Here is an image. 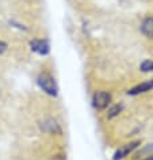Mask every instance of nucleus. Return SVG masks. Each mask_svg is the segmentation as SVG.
Listing matches in <instances>:
<instances>
[{"mask_svg": "<svg viewBox=\"0 0 153 160\" xmlns=\"http://www.w3.org/2000/svg\"><path fill=\"white\" fill-rule=\"evenodd\" d=\"M37 84L45 94L50 95V97H57V91H58L57 84H56V80L49 73L39 75L37 78Z\"/></svg>", "mask_w": 153, "mask_h": 160, "instance_id": "1", "label": "nucleus"}, {"mask_svg": "<svg viewBox=\"0 0 153 160\" xmlns=\"http://www.w3.org/2000/svg\"><path fill=\"white\" fill-rule=\"evenodd\" d=\"M30 48L33 52L41 56H47L50 52V45L46 39H33L30 42Z\"/></svg>", "mask_w": 153, "mask_h": 160, "instance_id": "3", "label": "nucleus"}, {"mask_svg": "<svg viewBox=\"0 0 153 160\" xmlns=\"http://www.w3.org/2000/svg\"><path fill=\"white\" fill-rule=\"evenodd\" d=\"M121 111H122V105H114V106H111L110 109H108L107 111V118H114L116 117Z\"/></svg>", "mask_w": 153, "mask_h": 160, "instance_id": "8", "label": "nucleus"}, {"mask_svg": "<svg viewBox=\"0 0 153 160\" xmlns=\"http://www.w3.org/2000/svg\"><path fill=\"white\" fill-rule=\"evenodd\" d=\"M140 69L142 72H153V60H145L141 62Z\"/></svg>", "mask_w": 153, "mask_h": 160, "instance_id": "9", "label": "nucleus"}, {"mask_svg": "<svg viewBox=\"0 0 153 160\" xmlns=\"http://www.w3.org/2000/svg\"><path fill=\"white\" fill-rule=\"evenodd\" d=\"M142 160H153V155H151V156H148L146 159H142Z\"/></svg>", "mask_w": 153, "mask_h": 160, "instance_id": "11", "label": "nucleus"}, {"mask_svg": "<svg viewBox=\"0 0 153 160\" xmlns=\"http://www.w3.org/2000/svg\"><path fill=\"white\" fill-rule=\"evenodd\" d=\"M7 50V43L4 41H0V54H3Z\"/></svg>", "mask_w": 153, "mask_h": 160, "instance_id": "10", "label": "nucleus"}, {"mask_svg": "<svg viewBox=\"0 0 153 160\" xmlns=\"http://www.w3.org/2000/svg\"><path fill=\"white\" fill-rule=\"evenodd\" d=\"M152 90H153V79L141 83V84H137L136 87H133L131 90H129L127 94L129 95H140V94L148 92V91H152Z\"/></svg>", "mask_w": 153, "mask_h": 160, "instance_id": "6", "label": "nucleus"}, {"mask_svg": "<svg viewBox=\"0 0 153 160\" xmlns=\"http://www.w3.org/2000/svg\"><path fill=\"white\" fill-rule=\"evenodd\" d=\"M138 145H140V141H133V142H129V144H126V145L118 148L114 153V160H121V159L126 158V156L130 153V152L134 151Z\"/></svg>", "mask_w": 153, "mask_h": 160, "instance_id": "4", "label": "nucleus"}, {"mask_svg": "<svg viewBox=\"0 0 153 160\" xmlns=\"http://www.w3.org/2000/svg\"><path fill=\"white\" fill-rule=\"evenodd\" d=\"M111 95L107 91H96L92 97V105L96 110H104L110 106Z\"/></svg>", "mask_w": 153, "mask_h": 160, "instance_id": "2", "label": "nucleus"}, {"mask_svg": "<svg viewBox=\"0 0 153 160\" xmlns=\"http://www.w3.org/2000/svg\"><path fill=\"white\" fill-rule=\"evenodd\" d=\"M41 129L45 132V133H49V134H60L61 133V129H60V126H58V123L54 121V119H45L42 123H41Z\"/></svg>", "mask_w": 153, "mask_h": 160, "instance_id": "5", "label": "nucleus"}, {"mask_svg": "<svg viewBox=\"0 0 153 160\" xmlns=\"http://www.w3.org/2000/svg\"><path fill=\"white\" fill-rule=\"evenodd\" d=\"M141 31L148 38H153V17H148L141 23Z\"/></svg>", "mask_w": 153, "mask_h": 160, "instance_id": "7", "label": "nucleus"}]
</instances>
